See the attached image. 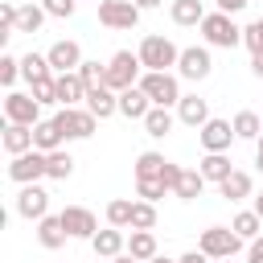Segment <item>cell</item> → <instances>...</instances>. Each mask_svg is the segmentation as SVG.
<instances>
[{
	"label": "cell",
	"mask_w": 263,
	"mask_h": 263,
	"mask_svg": "<svg viewBox=\"0 0 263 263\" xmlns=\"http://www.w3.org/2000/svg\"><path fill=\"white\" fill-rule=\"evenodd\" d=\"M197 29H201V37H205L210 49H234V45H242V25H234V16L222 12V8L205 12V21Z\"/></svg>",
	"instance_id": "cell-1"
},
{
	"label": "cell",
	"mask_w": 263,
	"mask_h": 263,
	"mask_svg": "<svg viewBox=\"0 0 263 263\" xmlns=\"http://www.w3.org/2000/svg\"><path fill=\"white\" fill-rule=\"evenodd\" d=\"M140 86L152 99V107H177L181 103V74H173V70H144Z\"/></svg>",
	"instance_id": "cell-2"
},
{
	"label": "cell",
	"mask_w": 263,
	"mask_h": 263,
	"mask_svg": "<svg viewBox=\"0 0 263 263\" xmlns=\"http://www.w3.org/2000/svg\"><path fill=\"white\" fill-rule=\"evenodd\" d=\"M140 62H144V70H173L177 62H181V49L168 41V37H160V33H148L144 41H140Z\"/></svg>",
	"instance_id": "cell-3"
},
{
	"label": "cell",
	"mask_w": 263,
	"mask_h": 263,
	"mask_svg": "<svg viewBox=\"0 0 263 263\" xmlns=\"http://www.w3.org/2000/svg\"><path fill=\"white\" fill-rule=\"evenodd\" d=\"M140 74H144L140 53H132V49L111 53V62H107V86H111L115 95H119V90H127V86H136V82H140Z\"/></svg>",
	"instance_id": "cell-4"
},
{
	"label": "cell",
	"mask_w": 263,
	"mask_h": 263,
	"mask_svg": "<svg viewBox=\"0 0 263 263\" xmlns=\"http://www.w3.org/2000/svg\"><path fill=\"white\" fill-rule=\"evenodd\" d=\"M197 247H201L210 259H234V255L242 251V238L234 234V226H205L201 238H197Z\"/></svg>",
	"instance_id": "cell-5"
},
{
	"label": "cell",
	"mask_w": 263,
	"mask_h": 263,
	"mask_svg": "<svg viewBox=\"0 0 263 263\" xmlns=\"http://www.w3.org/2000/svg\"><path fill=\"white\" fill-rule=\"evenodd\" d=\"M4 123H25V127H37L41 123V103L25 90H8L4 95Z\"/></svg>",
	"instance_id": "cell-6"
},
{
	"label": "cell",
	"mask_w": 263,
	"mask_h": 263,
	"mask_svg": "<svg viewBox=\"0 0 263 263\" xmlns=\"http://www.w3.org/2000/svg\"><path fill=\"white\" fill-rule=\"evenodd\" d=\"M53 119H58V127H62L66 140H90L95 127H99V115H90L86 107H62Z\"/></svg>",
	"instance_id": "cell-7"
},
{
	"label": "cell",
	"mask_w": 263,
	"mask_h": 263,
	"mask_svg": "<svg viewBox=\"0 0 263 263\" xmlns=\"http://www.w3.org/2000/svg\"><path fill=\"white\" fill-rule=\"evenodd\" d=\"M45 164H49V152H41V148H29V152L12 156V164H8V177H12L16 185H33V181H41V177H45Z\"/></svg>",
	"instance_id": "cell-8"
},
{
	"label": "cell",
	"mask_w": 263,
	"mask_h": 263,
	"mask_svg": "<svg viewBox=\"0 0 263 263\" xmlns=\"http://www.w3.org/2000/svg\"><path fill=\"white\" fill-rule=\"evenodd\" d=\"M99 25H107V29H136L140 25L136 0H99Z\"/></svg>",
	"instance_id": "cell-9"
},
{
	"label": "cell",
	"mask_w": 263,
	"mask_h": 263,
	"mask_svg": "<svg viewBox=\"0 0 263 263\" xmlns=\"http://www.w3.org/2000/svg\"><path fill=\"white\" fill-rule=\"evenodd\" d=\"M197 140H201V148H205V152H230V144H234L238 136H234V123H230V119L210 115V119L197 127Z\"/></svg>",
	"instance_id": "cell-10"
},
{
	"label": "cell",
	"mask_w": 263,
	"mask_h": 263,
	"mask_svg": "<svg viewBox=\"0 0 263 263\" xmlns=\"http://www.w3.org/2000/svg\"><path fill=\"white\" fill-rule=\"evenodd\" d=\"M177 74L189 78V82H201L214 74V58H210V45H189L181 49V62H177Z\"/></svg>",
	"instance_id": "cell-11"
},
{
	"label": "cell",
	"mask_w": 263,
	"mask_h": 263,
	"mask_svg": "<svg viewBox=\"0 0 263 263\" xmlns=\"http://www.w3.org/2000/svg\"><path fill=\"white\" fill-rule=\"evenodd\" d=\"M16 214L21 218H29V222H41L45 214H49V193L33 181V185H21V193H16Z\"/></svg>",
	"instance_id": "cell-12"
},
{
	"label": "cell",
	"mask_w": 263,
	"mask_h": 263,
	"mask_svg": "<svg viewBox=\"0 0 263 263\" xmlns=\"http://www.w3.org/2000/svg\"><path fill=\"white\" fill-rule=\"evenodd\" d=\"M62 214V222H66V230H70V238H95L99 234V218H95V210H86V205H66V210H58Z\"/></svg>",
	"instance_id": "cell-13"
},
{
	"label": "cell",
	"mask_w": 263,
	"mask_h": 263,
	"mask_svg": "<svg viewBox=\"0 0 263 263\" xmlns=\"http://www.w3.org/2000/svg\"><path fill=\"white\" fill-rule=\"evenodd\" d=\"M45 58H49L53 74H66V70H78V66H82V45L70 41V37H62V41H53V45L45 49Z\"/></svg>",
	"instance_id": "cell-14"
},
{
	"label": "cell",
	"mask_w": 263,
	"mask_h": 263,
	"mask_svg": "<svg viewBox=\"0 0 263 263\" xmlns=\"http://www.w3.org/2000/svg\"><path fill=\"white\" fill-rule=\"evenodd\" d=\"M66 238H70V230H66L62 214H45V218L37 222V242H41L45 251H62Z\"/></svg>",
	"instance_id": "cell-15"
},
{
	"label": "cell",
	"mask_w": 263,
	"mask_h": 263,
	"mask_svg": "<svg viewBox=\"0 0 263 263\" xmlns=\"http://www.w3.org/2000/svg\"><path fill=\"white\" fill-rule=\"evenodd\" d=\"M78 103H86V82H82V74H78V70L58 74V107H78Z\"/></svg>",
	"instance_id": "cell-16"
},
{
	"label": "cell",
	"mask_w": 263,
	"mask_h": 263,
	"mask_svg": "<svg viewBox=\"0 0 263 263\" xmlns=\"http://www.w3.org/2000/svg\"><path fill=\"white\" fill-rule=\"evenodd\" d=\"M82 107H86L90 115H99V119H111V115H119V95H115L111 86H90Z\"/></svg>",
	"instance_id": "cell-17"
},
{
	"label": "cell",
	"mask_w": 263,
	"mask_h": 263,
	"mask_svg": "<svg viewBox=\"0 0 263 263\" xmlns=\"http://www.w3.org/2000/svg\"><path fill=\"white\" fill-rule=\"evenodd\" d=\"M90 251H95L99 259H115V255L127 251V234H123L119 226H107V230H99V234L90 238Z\"/></svg>",
	"instance_id": "cell-18"
},
{
	"label": "cell",
	"mask_w": 263,
	"mask_h": 263,
	"mask_svg": "<svg viewBox=\"0 0 263 263\" xmlns=\"http://www.w3.org/2000/svg\"><path fill=\"white\" fill-rule=\"evenodd\" d=\"M148 111H152V99L144 95L140 82L127 86V90H119V115H123V119H144Z\"/></svg>",
	"instance_id": "cell-19"
},
{
	"label": "cell",
	"mask_w": 263,
	"mask_h": 263,
	"mask_svg": "<svg viewBox=\"0 0 263 263\" xmlns=\"http://www.w3.org/2000/svg\"><path fill=\"white\" fill-rule=\"evenodd\" d=\"M177 119H181L185 127H201V123L210 119V103H205L201 95H181V103H177Z\"/></svg>",
	"instance_id": "cell-20"
},
{
	"label": "cell",
	"mask_w": 263,
	"mask_h": 263,
	"mask_svg": "<svg viewBox=\"0 0 263 263\" xmlns=\"http://www.w3.org/2000/svg\"><path fill=\"white\" fill-rule=\"evenodd\" d=\"M0 144H4V152H8V156H21V152L37 148V144H33V127H25V123H4Z\"/></svg>",
	"instance_id": "cell-21"
},
{
	"label": "cell",
	"mask_w": 263,
	"mask_h": 263,
	"mask_svg": "<svg viewBox=\"0 0 263 263\" xmlns=\"http://www.w3.org/2000/svg\"><path fill=\"white\" fill-rule=\"evenodd\" d=\"M168 16H173V25L189 29V25H201L205 21V4L201 0H168Z\"/></svg>",
	"instance_id": "cell-22"
},
{
	"label": "cell",
	"mask_w": 263,
	"mask_h": 263,
	"mask_svg": "<svg viewBox=\"0 0 263 263\" xmlns=\"http://www.w3.org/2000/svg\"><path fill=\"white\" fill-rule=\"evenodd\" d=\"M197 168H201V177H205V181H214V185H222V181L234 173V164H230V152H205Z\"/></svg>",
	"instance_id": "cell-23"
},
{
	"label": "cell",
	"mask_w": 263,
	"mask_h": 263,
	"mask_svg": "<svg viewBox=\"0 0 263 263\" xmlns=\"http://www.w3.org/2000/svg\"><path fill=\"white\" fill-rule=\"evenodd\" d=\"M140 123H144V132H148L152 140H164V136L173 132L177 115H173V107H152V111H148V115H144Z\"/></svg>",
	"instance_id": "cell-24"
},
{
	"label": "cell",
	"mask_w": 263,
	"mask_h": 263,
	"mask_svg": "<svg viewBox=\"0 0 263 263\" xmlns=\"http://www.w3.org/2000/svg\"><path fill=\"white\" fill-rule=\"evenodd\" d=\"M205 177H201V168H181V181H177V189H173V197H181V201H197L201 193H205Z\"/></svg>",
	"instance_id": "cell-25"
},
{
	"label": "cell",
	"mask_w": 263,
	"mask_h": 263,
	"mask_svg": "<svg viewBox=\"0 0 263 263\" xmlns=\"http://www.w3.org/2000/svg\"><path fill=\"white\" fill-rule=\"evenodd\" d=\"M251 189H255V181H251V173H242V168H234V173L218 185V193H222L226 201H242V197H251Z\"/></svg>",
	"instance_id": "cell-26"
},
{
	"label": "cell",
	"mask_w": 263,
	"mask_h": 263,
	"mask_svg": "<svg viewBox=\"0 0 263 263\" xmlns=\"http://www.w3.org/2000/svg\"><path fill=\"white\" fill-rule=\"evenodd\" d=\"M33 144H37L41 152H53V148H62V144H66V136H62L58 119H41V123L33 127Z\"/></svg>",
	"instance_id": "cell-27"
},
{
	"label": "cell",
	"mask_w": 263,
	"mask_h": 263,
	"mask_svg": "<svg viewBox=\"0 0 263 263\" xmlns=\"http://www.w3.org/2000/svg\"><path fill=\"white\" fill-rule=\"evenodd\" d=\"M127 255H136L140 263H148L152 255H160L156 234H152V230H132V234H127Z\"/></svg>",
	"instance_id": "cell-28"
},
{
	"label": "cell",
	"mask_w": 263,
	"mask_h": 263,
	"mask_svg": "<svg viewBox=\"0 0 263 263\" xmlns=\"http://www.w3.org/2000/svg\"><path fill=\"white\" fill-rule=\"evenodd\" d=\"M45 16H49V12H45L41 4H33V0L21 4V8H16V33H41Z\"/></svg>",
	"instance_id": "cell-29"
},
{
	"label": "cell",
	"mask_w": 263,
	"mask_h": 263,
	"mask_svg": "<svg viewBox=\"0 0 263 263\" xmlns=\"http://www.w3.org/2000/svg\"><path fill=\"white\" fill-rule=\"evenodd\" d=\"M230 226H234V234H238L242 242H251V238L263 234V218H259L255 210H238V214L230 218Z\"/></svg>",
	"instance_id": "cell-30"
},
{
	"label": "cell",
	"mask_w": 263,
	"mask_h": 263,
	"mask_svg": "<svg viewBox=\"0 0 263 263\" xmlns=\"http://www.w3.org/2000/svg\"><path fill=\"white\" fill-rule=\"evenodd\" d=\"M45 177H49V181H70V177H74V156H70L66 148H53V152H49V164H45Z\"/></svg>",
	"instance_id": "cell-31"
},
{
	"label": "cell",
	"mask_w": 263,
	"mask_h": 263,
	"mask_svg": "<svg viewBox=\"0 0 263 263\" xmlns=\"http://www.w3.org/2000/svg\"><path fill=\"white\" fill-rule=\"evenodd\" d=\"M45 74H53V66H49L45 53H25V58H21V78H25V82H37V78H45Z\"/></svg>",
	"instance_id": "cell-32"
},
{
	"label": "cell",
	"mask_w": 263,
	"mask_h": 263,
	"mask_svg": "<svg viewBox=\"0 0 263 263\" xmlns=\"http://www.w3.org/2000/svg\"><path fill=\"white\" fill-rule=\"evenodd\" d=\"M230 123H234V136H238V140H259V136H263V123H259L255 111H238Z\"/></svg>",
	"instance_id": "cell-33"
},
{
	"label": "cell",
	"mask_w": 263,
	"mask_h": 263,
	"mask_svg": "<svg viewBox=\"0 0 263 263\" xmlns=\"http://www.w3.org/2000/svg\"><path fill=\"white\" fill-rule=\"evenodd\" d=\"M132 205H136V201H127V197H115V201H107V226L132 230Z\"/></svg>",
	"instance_id": "cell-34"
},
{
	"label": "cell",
	"mask_w": 263,
	"mask_h": 263,
	"mask_svg": "<svg viewBox=\"0 0 263 263\" xmlns=\"http://www.w3.org/2000/svg\"><path fill=\"white\" fill-rule=\"evenodd\" d=\"M29 95L41 103V107H49V103H58V74H45V78H37V82H29Z\"/></svg>",
	"instance_id": "cell-35"
},
{
	"label": "cell",
	"mask_w": 263,
	"mask_h": 263,
	"mask_svg": "<svg viewBox=\"0 0 263 263\" xmlns=\"http://www.w3.org/2000/svg\"><path fill=\"white\" fill-rule=\"evenodd\" d=\"M132 230H156V201H136L132 205Z\"/></svg>",
	"instance_id": "cell-36"
},
{
	"label": "cell",
	"mask_w": 263,
	"mask_h": 263,
	"mask_svg": "<svg viewBox=\"0 0 263 263\" xmlns=\"http://www.w3.org/2000/svg\"><path fill=\"white\" fill-rule=\"evenodd\" d=\"M78 74H82L86 90H90V86H107V66H103V62H95V58H82Z\"/></svg>",
	"instance_id": "cell-37"
},
{
	"label": "cell",
	"mask_w": 263,
	"mask_h": 263,
	"mask_svg": "<svg viewBox=\"0 0 263 263\" xmlns=\"http://www.w3.org/2000/svg\"><path fill=\"white\" fill-rule=\"evenodd\" d=\"M164 164H168V160H164L160 152H140V156H136V177H160Z\"/></svg>",
	"instance_id": "cell-38"
},
{
	"label": "cell",
	"mask_w": 263,
	"mask_h": 263,
	"mask_svg": "<svg viewBox=\"0 0 263 263\" xmlns=\"http://www.w3.org/2000/svg\"><path fill=\"white\" fill-rule=\"evenodd\" d=\"M168 189H164V181L160 177H136V197H144V201H160Z\"/></svg>",
	"instance_id": "cell-39"
},
{
	"label": "cell",
	"mask_w": 263,
	"mask_h": 263,
	"mask_svg": "<svg viewBox=\"0 0 263 263\" xmlns=\"http://www.w3.org/2000/svg\"><path fill=\"white\" fill-rule=\"evenodd\" d=\"M16 8H21V4L0 0V41H8V37L16 33Z\"/></svg>",
	"instance_id": "cell-40"
},
{
	"label": "cell",
	"mask_w": 263,
	"mask_h": 263,
	"mask_svg": "<svg viewBox=\"0 0 263 263\" xmlns=\"http://www.w3.org/2000/svg\"><path fill=\"white\" fill-rule=\"evenodd\" d=\"M16 78H21V58H16V53H0V82L12 90Z\"/></svg>",
	"instance_id": "cell-41"
},
{
	"label": "cell",
	"mask_w": 263,
	"mask_h": 263,
	"mask_svg": "<svg viewBox=\"0 0 263 263\" xmlns=\"http://www.w3.org/2000/svg\"><path fill=\"white\" fill-rule=\"evenodd\" d=\"M41 8H45L49 16H58V21H70L74 8H78V0H41Z\"/></svg>",
	"instance_id": "cell-42"
},
{
	"label": "cell",
	"mask_w": 263,
	"mask_h": 263,
	"mask_svg": "<svg viewBox=\"0 0 263 263\" xmlns=\"http://www.w3.org/2000/svg\"><path fill=\"white\" fill-rule=\"evenodd\" d=\"M242 45H247L251 53H259V49H263V29H259V21L242 25Z\"/></svg>",
	"instance_id": "cell-43"
},
{
	"label": "cell",
	"mask_w": 263,
	"mask_h": 263,
	"mask_svg": "<svg viewBox=\"0 0 263 263\" xmlns=\"http://www.w3.org/2000/svg\"><path fill=\"white\" fill-rule=\"evenodd\" d=\"M160 181H164V189L173 193V189H177V181H181V164H173V160H168V164H164V173H160Z\"/></svg>",
	"instance_id": "cell-44"
},
{
	"label": "cell",
	"mask_w": 263,
	"mask_h": 263,
	"mask_svg": "<svg viewBox=\"0 0 263 263\" xmlns=\"http://www.w3.org/2000/svg\"><path fill=\"white\" fill-rule=\"evenodd\" d=\"M247 263H263V234L247 242Z\"/></svg>",
	"instance_id": "cell-45"
},
{
	"label": "cell",
	"mask_w": 263,
	"mask_h": 263,
	"mask_svg": "<svg viewBox=\"0 0 263 263\" xmlns=\"http://www.w3.org/2000/svg\"><path fill=\"white\" fill-rule=\"evenodd\" d=\"M177 263H214V259H210V255H205L201 247H193V251H185V255H181Z\"/></svg>",
	"instance_id": "cell-46"
},
{
	"label": "cell",
	"mask_w": 263,
	"mask_h": 263,
	"mask_svg": "<svg viewBox=\"0 0 263 263\" xmlns=\"http://www.w3.org/2000/svg\"><path fill=\"white\" fill-rule=\"evenodd\" d=\"M247 4H251V0H218V8H222V12H230V16H234V12H242Z\"/></svg>",
	"instance_id": "cell-47"
},
{
	"label": "cell",
	"mask_w": 263,
	"mask_h": 263,
	"mask_svg": "<svg viewBox=\"0 0 263 263\" xmlns=\"http://www.w3.org/2000/svg\"><path fill=\"white\" fill-rule=\"evenodd\" d=\"M251 74H255V78H263V49H259V53H251Z\"/></svg>",
	"instance_id": "cell-48"
},
{
	"label": "cell",
	"mask_w": 263,
	"mask_h": 263,
	"mask_svg": "<svg viewBox=\"0 0 263 263\" xmlns=\"http://www.w3.org/2000/svg\"><path fill=\"white\" fill-rule=\"evenodd\" d=\"M160 4H164V0H136V8H140V12H152V8H160Z\"/></svg>",
	"instance_id": "cell-49"
},
{
	"label": "cell",
	"mask_w": 263,
	"mask_h": 263,
	"mask_svg": "<svg viewBox=\"0 0 263 263\" xmlns=\"http://www.w3.org/2000/svg\"><path fill=\"white\" fill-rule=\"evenodd\" d=\"M107 263H140V259H136V255H127V251H123V255H115V259H107Z\"/></svg>",
	"instance_id": "cell-50"
},
{
	"label": "cell",
	"mask_w": 263,
	"mask_h": 263,
	"mask_svg": "<svg viewBox=\"0 0 263 263\" xmlns=\"http://www.w3.org/2000/svg\"><path fill=\"white\" fill-rule=\"evenodd\" d=\"M251 210H255V214L263 218V193H255V205H251Z\"/></svg>",
	"instance_id": "cell-51"
},
{
	"label": "cell",
	"mask_w": 263,
	"mask_h": 263,
	"mask_svg": "<svg viewBox=\"0 0 263 263\" xmlns=\"http://www.w3.org/2000/svg\"><path fill=\"white\" fill-rule=\"evenodd\" d=\"M148 263H177V259H168V255H152Z\"/></svg>",
	"instance_id": "cell-52"
},
{
	"label": "cell",
	"mask_w": 263,
	"mask_h": 263,
	"mask_svg": "<svg viewBox=\"0 0 263 263\" xmlns=\"http://www.w3.org/2000/svg\"><path fill=\"white\" fill-rule=\"evenodd\" d=\"M255 164H259V173H263V152H255Z\"/></svg>",
	"instance_id": "cell-53"
},
{
	"label": "cell",
	"mask_w": 263,
	"mask_h": 263,
	"mask_svg": "<svg viewBox=\"0 0 263 263\" xmlns=\"http://www.w3.org/2000/svg\"><path fill=\"white\" fill-rule=\"evenodd\" d=\"M255 152H263V136H259V140H255Z\"/></svg>",
	"instance_id": "cell-54"
},
{
	"label": "cell",
	"mask_w": 263,
	"mask_h": 263,
	"mask_svg": "<svg viewBox=\"0 0 263 263\" xmlns=\"http://www.w3.org/2000/svg\"><path fill=\"white\" fill-rule=\"evenodd\" d=\"M214 263H230V259H214Z\"/></svg>",
	"instance_id": "cell-55"
},
{
	"label": "cell",
	"mask_w": 263,
	"mask_h": 263,
	"mask_svg": "<svg viewBox=\"0 0 263 263\" xmlns=\"http://www.w3.org/2000/svg\"><path fill=\"white\" fill-rule=\"evenodd\" d=\"M259 29H263V16H259Z\"/></svg>",
	"instance_id": "cell-56"
}]
</instances>
